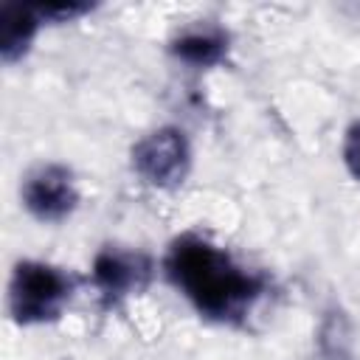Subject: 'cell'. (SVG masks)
Segmentation results:
<instances>
[{
	"label": "cell",
	"instance_id": "obj_1",
	"mask_svg": "<svg viewBox=\"0 0 360 360\" xmlns=\"http://www.w3.org/2000/svg\"><path fill=\"white\" fill-rule=\"evenodd\" d=\"M174 287L208 318L231 321L259 295V278L231 262V256L200 236H183L166 256Z\"/></svg>",
	"mask_w": 360,
	"mask_h": 360
},
{
	"label": "cell",
	"instance_id": "obj_2",
	"mask_svg": "<svg viewBox=\"0 0 360 360\" xmlns=\"http://www.w3.org/2000/svg\"><path fill=\"white\" fill-rule=\"evenodd\" d=\"M70 298V278L42 262H20L8 284V309L17 323H45L59 318Z\"/></svg>",
	"mask_w": 360,
	"mask_h": 360
},
{
	"label": "cell",
	"instance_id": "obj_3",
	"mask_svg": "<svg viewBox=\"0 0 360 360\" xmlns=\"http://www.w3.org/2000/svg\"><path fill=\"white\" fill-rule=\"evenodd\" d=\"M132 166L146 183H152L158 188H172V186L183 183V177L188 172L186 135L172 127L149 132L132 149Z\"/></svg>",
	"mask_w": 360,
	"mask_h": 360
},
{
	"label": "cell",
	"instance_id": "obj_4",
	"mask_svg": "<svg viewBox=\"0 0 360 360\" xmlns=\"http://www.w3.org/2000/svg\"><path fill=\"white\" fill-rule=\"evenodd\" d=\"M22 202L42 222L65 219L79 202V194H76L70 172L65 166H42V169H37L22 183Z\"/></svg>",
	"mask_w": 360,
	"mask_h": 360
},
{
	"label": "cell",
	"instance_id": "obj_5",
	"mask_svg": "<svg viewBox=\"0 0 360 360\" xmlns=\"http://www.w3.org/2000/svg\"><path fill=\"white\" fill-rule=\"evenodd\" d=\"M146 278H149V262L141 253H129L121 248H104L93 262V281L110 301H118L141 290Z\"/></svg>",
	"mask_w": 360,
	"mask_h": 360
},
{
	"label": "cell",
	"instance_id": "obj_6",
	"mask_svg": "<svg viewBox=\"0 0 360 360\" xmlns=\"http://www.w3.org/2000/svg\"><path fill=\"white\" fill-rule=\"evenodd\" d=\"M39 22H42L39 6L6 3L0 8V53L6 62H14L17 56H22Z\"/></svg>",
	"mask_w": 360,
	"mask_h": 360
},
{
	"label": "cell",
	"instance_id": "obj_7",
	"mask_svg": "<svg viewBox=\"0 0 360 360\" xmlns=\"http://www.w3.org/2000/svg\"><path fill=\"white\" fill-rule=\"evenodd\" d=\"M225 48H228V37L211 25L188 28L172 42V53L197 68H208V65L219 62L225 56Z\"/></svg>",
	"mask_w": 360,
	"mask_h": 360
},
{
	"label": "cell",
	"instance_id": "obj_8",
	"mask_svg": "<svg viewBox=\"0 0 360 360\" xmlns=\"http://www.w3.org/2000/svg\"><path fill=\"white\" fill-rule=\"evenodd\" d=\"M343 160L349 166V172L360 180V121L352 124V129L346 132V146H343Z\"/></svg>",
	"mask_w": 360,
	"mask_h": 360
}]
</instances>
